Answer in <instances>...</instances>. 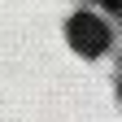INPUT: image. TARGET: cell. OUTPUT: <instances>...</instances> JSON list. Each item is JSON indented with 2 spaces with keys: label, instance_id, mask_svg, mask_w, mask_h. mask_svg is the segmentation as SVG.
Wrapping results in <instances>:
<instances>
[{
  "label": "cell",
  "instance_id": "1",
  "mask_svg": "<svg viewBox=\"0 0 122 122\" xmlns=\"http://www.w3.org/2000/svg\"><path fill=\"white\" fill-rule=\"evenodd\" d=\"M66 35L74 44V52H83V57H100L109 48V26H105L96 13H74L70 26H66Z\"/></svg>",
  "mask_w": 122,
  "mask_h": 122
},
{
  "label": "cell",
  "instance_id": "2",
  "mask_svg": "<svg viewBox=\"0 0 122 122\" xmlns=\"http://www.w3.org/2000/svg\"><path fill=\"white\" fill-rule=\"evenodd\" d=\"M100 5H109V9H118V13H122V0H100Z\"/></svg>",
  "mask_w": 122,
  "mask_h": 122
}]
</instances>
